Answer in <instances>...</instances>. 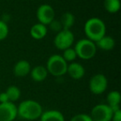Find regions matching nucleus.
<instances>
[{"mask_svg":"<svg viewBox=\"0 0 121 121\" xmlns=\"http://www.w3.org/2000/svg\"><path fill=\"white\" fill-rule=\"evenodd\" d=\"M42 107L37 101L33 99L23 100L17 107V116L27 120H35L41 117Z\"/></svg>","mask_w":121,"mask_h":121,"instance_id":"f257e3e1","label":"nucleus"},{"mask_svg":"<svg viewBox=\"0 0 121 121\" xmlns=\"http://www.w3.org/2000/svg\"><path fill=\"white\" fill-rule=\"evenodd\" d=\"M84 31L87 39L95 42L105 35L106 27L100 18L91 17L85 23Z\"/></svg>","mask_w":121,"mask_h":121,"instance_id":"f03ea898","label":"nucleus"},{"mask_svg":"<svg viewBox=\"0 0 121 121\" xmlns=\"http://www.w3.org/2000/svg\"><path fill=\"white\" fill-rule=\"evenodd\" d=\"M67 62L60 55H52L47 61V68L48 73L54 76H62L67 71Z\"/></svg>","mask_w":121,"mask_h":121,"instance_id":"7ed1b4c3","label":"nucleus"},{"mask_svg":"<svg viewBox=\"0 0 121 121\" xmlns=\"http://www.w3.org/2000/svg\"><path fill=\"white\" fill-rule=\"evenodd\" d=\"M74 49L77 57L83 60H90L95 56L97 47L94 42L85 38L78 41L75 45Z\"/></svg>","mask_w":121,"mask_h":121,"instance_id":"20e7f679","label":"nucleus"},{"mask_svg":"<svg viewBox=\"0 0 121 121\" xmlns=\"http://www.w3.org/2000/svg\"><path fill=\"white\" fill-rule=\"evenodd\" d=\"M75 41L74 34L71 30L62 29L58 32L54 38V45L57 49L64 51L66 49L71 47Z\"/></svg>","mask_w":121,"mask_h":121,"instance_id":"39448f33","label":"nucleus"},{"mask_svg":"<svg viewBox=\"0 0 121 121\" xmlns=\"http://www.w3.org/2000/svg\"><path fill=\"white\" fill-rule=\"evenodd\" d=\"M112 109L106 104H99L93 107L91 117L93 121H111L113 116Z\"/></svg>","mask_w":121,"mask_h":121,"instance_id":"423d86ee","label":"nucleus"},{"mask_svg":"<svg viewBox=\"0 0 121 121\" xmlns=\"http://www.w3.org/2000/svg\"><path fill=\"white\" fill-rule=\"evenodd\" d=\"M108 86V80L103 74H96L91 78L89 88L94 95H101L106 91Z\"/></svg>","mask_w":121,"mask_h":121,"instance_id":"0eeeda50","label":"nucleus"},{"mask_svg":"<svg viewBox=\"0 0 121 121\" xmlns=\"http://www.w3.org/2000/svg\"><path fill=\"white\" fill-rule=\"evenodd\" d=\"M37 17L39 23L47 26L55 19V10L49 4H42L37 10Z\"/></svg>","mask_w":121,"mask_h":121,"instance_id":"6e6552de","label":"nucleus"},{"mask_svg":"<svg viewBox=\"0 0 121 121\" xmlns=\"http://www.w3.org/2000/svg\"><path fill=\"white\" fill-rule=\"evenodd\" d=\"M17 116V107L14 103H0V121H13Z\"/></svg>","mask_w":121,"mask_h":121,"instance_id":"1a4fd4ad","label":"nucleus"},{"mask_svg":"<svg viewBox=\"0 0 121 121\" xmlns=\"http://www.w3.org/2000/svg\"><path fill=\"white\" fill-rule=\"evenodd\" d=\"M66 73L69 74L72 79L74 80H80L85 76V71L84 66L78 62H71L70 65L67 66V71Z\"/></svg>","mask_w":121,"mask_h":121,"instance_id":"9d476101","label":"nucleus"},{"mask_svg":"<svg viewBox=\"0 0 121 121\" xmlns=\"http://www.w3.org/2000/svg\"><path fill=\"white\" fill-rule=\"evenodd\" d=\"M31 65L26 60H21L17 61L13 67V74L17 77H23L30 73Z\"/></svg>","mask_w":121,"mask_h":121,"instance_id":"9b49d317","label":"nucleus"},{"mask_svg":"<svg viewBox=\"0 0 121 121\" xmlns=\"http://www.w3.org/2000/svg\"><path fill=\"white\" fill-rule=\"evenodd\" d=\"M107 102L108 105L112 109L113 112H115V111L120 109V100H121V95L120 93L117 91H112L107 95Z\"/></svg>","mask_w":121,"mask_h":121,"instance_id":"f8f14e48","label":"nucleus"},{"mask_svg":"<svg viewBox=\"0 0 121 121\" xmlns=\"http://www.w3.org/2000/svg\"><path fill=\"white\" fill-rule=\"evenodd\" d=\"M31 77L36 82H42V81H45L48 75V71H47L46 66H37L33 67L30 71Z\"/></svg>","mask_w":121,"mask_h":121,"instance_id":"ddd939ff","label":"nucleus"},{"mask_svg":"<svg viewBox=\"0 0 121 121\" xmlns=\"http://www.w3.org/2000/svg\"><path fill=\"white\" fill-rule=\"evenodd\" d=\"M40 121H65V118L62 113L59 110L50 109L42 112Z\"/></svg>","mask_w":121,"mask_h":121,"instance_id":"4468645a","label":"nucleus"},{"mask_svg":"<svg viewBox=\"0 0 121 121\" xmlns=\"http://www.w3.org/2000/svg\"><path fill=\"white\" fill-rule=\"evenodd\" d=\"M47 33V26L43 25L42 23L34 24L30 30L31 37L36 40H41L46 37Z\"/></svg>","mask_w":121,"mask_h":121,"instance_id":"2eb2a0df","label":"nucleus"},{"mask_svg":"<svg viewBox=\"0 0 121 121\" xmlns=\"http://www.w3.org/2000/svg\"><path fill=\"white\" fill-rule=\"evenodd\" d=\"M95 43L96 47H99V48L102 49L104 51H110L115 46L114 39L112 37H110V36L106 35L102 37L99 40H98Z\"/></svg>","mask_w":121,"mask_h":121,"instance_id":"dca6fc26","label":"nucleus"},{"mask_svg":"<svg viewBox=\"0 0 121 121\" xmlns=\"http://www.w3.org/2000/svg\"><path fill=\"white\" fill-rule=\"evenodd\" d=\"M60 22L62 26V29L70 30L75 23V16L70 12L64 13L61 15Z\"/></svg>","mask_w":121,"mask_h":121,"instance_id":"f3484780","label":"nucleus"},{"mask_svg":"<svg viewBox=\"0 0 121 121\" xmlns=\"http://www.w3.org/2000/svg\"><path fill=\"white\" fill-rule=\"evenodd\" d=\"M104 7L109 13H116L120 9V0H104Z\"/></svg>","mask_w":121,"mask_h":121,"instance_id":"a211bd4d","label":"nucleus"},{"mask_svg":"<svg viewBox=\"0 0 121 121\" xmlns=\"http://www.w3.org/2000/svg\"><path fill=\"white\" fill-rule=\"evenodd\" d=\"M6 94H7L9 99L10 102H15L20 98L21 96V91L17 86H11L6 90Z\"/></svg>","mask_w":121,"mask_h":121,"instance_id":"6ab92c4d","label":"nucleus"},{"mask_svg":"<svg viewBox=\"0 0 121 121\" xmlns=\"http://www.w3.org/2000/svg\"><path fill=\"white\" fill-rule=\"evenodd\" d=\"M61 56L63 57V59L66 62H73L77 57V56H76L75 49L72 47H69V48L63 51V55Z\"/></svg>","mask_w":121,"mask_h":121,"instance_id":"aec40b11","label":"nucleus"},{"mask_svg":"<svg viewBox=\"0 0 121 121\" xmlns=\"http://www.w3.org/2000/svg\"><path fill=\"white\" fill-rule=\"evenodd\" d=\"M9 27L4 21L0 20V41H3L9 35Z\"/></svg>","mask_w":121,"mask_h":121,"instance_id":"412c9836","label":"nucleus"},{"mask_svg":"<svg viewBox=\"0 0 121 121\" xmlns=\"http://www.w3.org/2000/svg\"><path fill=\"white\" fill-rule=\"evenodd\" d=\"M70 121H93L91 117L87 114H78L73 116Z\"/></svg>","mask_w":121,"mask_h":121,"instance_id":"4be33fe9","label":"nucleus"},{"mask_svg":"<svg viewBox=\"0 0 121 121\" xmlns=\"http://www.w3.org/2000/svg\"><path fill=\"white\" fill-rule=\"evenodd\" d=\"M49 26H50L51 29H52V31H54V32H60V30H62V26L60 24V21L55 20V19L49 24Z\"/></svg>","mask_w":121,"mask_h":121,"instance_id":"5701e85b","label":"nucleus"},{"mask_svg":"<svg viewBox=\"0 0 121 121\" xmlns=\"http://www.w3.org/2000/svg\"><path fill=\"white\" fill-rule=\"evenodd\" d=\"M111 121H121V109L114 112Z\"/></svg>","mask_w":121,"mask_h":121,"instance_id":"b1692460","label":"nucleus"},{"mask_svg":"<svg viewBox=\"0 0 121 121\" xmlns=\"http://www.w3.org/2000/svg\"><path fill=\"white\" fill-rule=\"evenodd\" d=\"M7 102H9V99L7 94H6V92L0 93V103L2 104V103H7Z\"/></svg>","mask_w":121,"mask_h":121,"instance_id":"393cba45","label":"nucleus"}]
</instances>
